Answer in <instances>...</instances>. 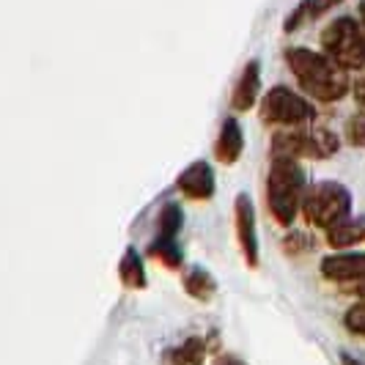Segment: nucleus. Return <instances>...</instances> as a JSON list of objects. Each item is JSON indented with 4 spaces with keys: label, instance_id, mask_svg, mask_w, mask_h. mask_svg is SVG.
Masks as SVG:
<instances>
[{
    "label": "nucleus",
    "instance_id": "obj_21",
    "mask_svg": "<svg viewBox=\"0 0 365 365\" xmlns=\"http://www.w3.org/2000/svg\"><path fill=\"white\" fill-rule=\"evenodd\" d=\"M292 247H305V250H313V242H311V237H305V234H294V237L286 239V250H292Z\"/></svg>",
    "mask_w": 365,
    "mask_h": 365
},
{
    "label": "nucleus",
    "instance_id": "obj_7",
    "mask_svg": "<svg viewBox=\"0 0 365 365\" xmlns=\"http://www.w3.org/2000/svg\"><path fill=\"white\" fill-rule=\"evenodd\" d=\"M234 220H237V242L242 258L250 269H256L261 261V250H258V231H256V209L247 192H239L234 201Z\"/></svg>",
    "mask_w": 365,
    "mask_h": 365
},
{
    "label": "nucleus",
    "instance_id": "obj_17",
    "mask_svg": "<svg viewBox=\"0 0 365 365\" xmlns=\"http://www.w3.org/2000/svg\"><path fill=\"white\" fill-rule=\"evenodd\" d=\"M148 256L157 258L160 264H165L168 269H179L182 267V247L176 239H168V237H157L151 245H148Z\"/></svg>",
    "mask_w": 365,
    "mask_h": 365
},
{
    "label": "nucleus",
    "instance_id": "obj_13",
    "mask_svg": "<svg viewBox=\"0 0 365 365\" xmlns=\"http://www.w3.org/2000/svg\"><path fill=\"white\" fill-rule=\"evenodd\" d=\"M365 242V217H344L327 228V245L332 250H349Z\"/></svg>",
    "mask_w": 365,
    "mask_h": 365
},
{
    "label": "nucleus",
    "instance_id": "obj_24",
    "mask_svg": "<svg viewBox=\"0 0 365 365\" xmlns=\"http://www.w3.org/2000/svg\"><path fill=\"white\" fill-rule=\"evenodd\" d=\"M215 365H245V363H242L239 357H217Z\"/></svg>",
    "mask_w": 365,
    "mask_h": 365
},
{
    "label": "nucleus",
    "instance_id": "obj_20",
    "mask_svg": "<svg viewBox=\"0 0 365 365\" xmlns=\"http://www.w3.org/2000/svg\"><path fill=\"white\" fill-rule=\"evenodd\" d=\"M344 324H346L349 332L354 335H365V299H360L357 305H351L344 316Z\"/></svg>",
    "mask_w": 365,
    "mask_h": 365
},
{
    "label": "nucleus",
    "instance_id": "obj_12",
    "mask_svg": "<svg viewBox=\"0 0 365 365\" xmlns=\"http://www.w3.org/2000/svg\"><path fill=\"white\" fill-rule=\"evenodd\" d=\"M258 91H261V69H258V61H250L245 66L242 77L237 80V88L231 96V108L245 113L258 102Z\"/></svg>",
    "mask_w": 365,
    "mask_h": 365
},
{
    "label": "nucleus",
    "instance_id": "obj_16",
    "mask_svg": "<svg viewBox=\"0 0 365 365\" xmlns=\"http://www.w3.org/2000/svg\"><path fill=\"white\" fill-rule=\"evenodd\" d=\"M344 0H302V6L289 14L286 19V31H294V28H299L302 22H311V19H319L324 17L327 11H332L335 6H341Z\"/></svg>",
    "mask_w": 365,
    "mask_h": 365
},
{
    "label": "nucleus",
    "instance_id": "obj_8",
    "mask_svg": "<svg viewBox=\"0 0 365 365\" xmlns=\"http://www.w3.org/2000/svg\"><path fill=\"white\" fill-rule=\"evenodd\" d=\"M176 187L190 201H209L215 195V170H212V165L206 160H198L190 168H184Z\"/></svg>",
    "mask_w": 365,
    "mask_h": 365
},
{
    "label": "nucleus",
    "instance_id": "obj_14",
    "mask_svg": "<svg viewBox=\"0 0 365 365\" xmlns=\"http://www.w3.org/2000/svg\"><path fill=\"white\" fill-rule=\"evenodd\" d=\"M184 292L190 294L192 299H198V302H212L215 294H217V280L203 267H190L184 272Z\"/></svg>",
    "mask_w": 365,
    "mask_h": 365
},
{
    "label": "nucleus",
    "instance_id": "obj_15",
    "mask_svg": "<svg viewBox=\"0 0 365 365\" xmlns=\"http://www.w3.org/2000/svg\"><path fill=\"white\" fill-rule=\"evenodd\" d=\"M118 277H121L124 289H132V292L146 289V267H143V258L135 247H127V253L118 264Z\"/></svg>",
    "mask_w": 365,
    "mask_h": 365
},
{
    "label": "nucleus",
    "instance_id": "obj_2",
    "mask_svg": "<svg viewBox=\"0 0 365 365\" xmlns=\"http://www.w3.org/2000/svg\"><path fill=\"white\" fill-rule=\"evenodd\" d=\"M305 192V173L292 157H272L267 176V206L283 228H292Z\"/></svg>",
    "mask_w": 365,
    "mask_h": 365
},
{
    "label": "nucleus",
    "instance_id": "obj_22",
    "mask_svg": "<svg viewBox=\"0 0 365 365\" xmlns=\"http://www.w3.org/2000/svg\"><path fill=\"white\" fill-rule=\"evenodd\" d=\"M344 292L351 294V297H357V299H365V277L354 280V283H346V286H344Z\"/></svg>",
    "mask_w": 365,
    "mask_h": 365
},
{
    "label": "nucleus",
    "instance_id": "obj_1",
    "mask_svg": "<svg viewBox=\"0 0 365 365\" xmlns=\"http://www.w3.org/2000/svg\"><path fill=\"white\" fill-rule=\"evenodd\" d=\"M286 61H289V69L297 77V83L319 102H338L346 96L349 86H351L346 69L332 63L327 55L294 47L286 53Z\"/></svg>",
    "mask_w": 365,
    "mask_h": 365
},
{
    "label": "nucleus",
    "instance_id": "obj_25",
    "mask_svg": "<svg viewBox=\"0 0 365 365\" xmlns=\"http://www.w3.org/2000/svg\"><path fill=\"white\" fill-rule=\"evenodd\" d=\"M341 363H344V365H363V363H357V360H354L349 351H341Z\"/></svg>",
    "mask_w": 365,
    "mask_h": 365
},
{
    "label": "nucleus",
    "instance_id": "obj_5",
    "mask_svg": "<svg viewBox=\"0 0 365 365\" xmlns=\"http://www.w3.org/2000/svg\"><path fill=\"white\" fill-rule=\"evenodd\" d=\"M322 44H324V55L332 63H338L341 69H363L365 55H363V31L351 17H341L329 22V28L322 34Z\"/></svg>",
    "mask_w": 365,
    "mask_h": 365
},
{
    "label": "nucleus",
    "instance_id": "obj_11",
    "mask_svg": "<svg viewBox=\"0 0 365 365\" xmlns=\"http://www.w3.org/2000/svg\"><path fill=\"white\" fill-rule=\"evenodd\" d=\"M245 151V135L237 118H225L220 127L217 143H215V157L222 165H234Z\"/></svg>",
    "mask_w": 365,
    "mask_h": 365
},
{
    "label": "nucleus",
    "instance_id": "obj_3",
    "mask_svg": "<svg viewBox=\"0 0 365 365\" xmlns=\"http://www.w3.org/2000/svg\"><path fill=\"white\" fill-rule=\"evenodd\" d=\"M299 212L305 215L308 225L327 231L329 225L351 215V192L341 182H319L302 192Z\"/></svg>",
    "mask_w": 365,
    "mask_h": 365
},
{
    "label": "nucleus",
    "instance_id": "obj_6",
    "mask_svg": "<svg viewBox=\"0 0 365 365\" xmlns=\"http://www.w3.org/2000/svg\"><path fill=\"white\" fill-rule=\"evenodd\" d=\"M261 118L264 124H274V127H305L316 118V110L308 99H302L292 88L274 86L261 99Z\"/></svg>",
    "mask_w": 365,
    "mask_h": 365
},
{
    "label": "nucleus",
    "instance_id": "obj_19",
    "mask_svg": "<svg viewBox=\"0 0 365 365\" xmlns=\"http://www.w3.org/2000/svg\"><path fill=\"white\" fill-rule=\"evenodd\" d=\"M346 140L354 148H365V113H354L346 121Z\"/></svg>",
    "mask_w": 365,
    "mask_h": 365
},
{
    "label": "nucleus",
    "instance_id": "obj_9",
    "mask_svg": "<svg viewBox=\"0 0 365 365\" xmlns=\"http://www.w3.org/2000/svg\"><path fill=\"white\" fill-rule=\"evenodd\" d=\"M322 274L338 286L354 283L365 277V253H332L322 261Z\"/></svg>",
    "mask_w": 365,
    "mask_h": 365
},
{
    "label": "nucleus",
    "instance_id": "obj_10",
    "mask_svg": "<svg viewBox=\"0 0 365 365\" xmlns=\"http://www.w3.org/2000/svg\"><path fill=\"white\" fill-rule=\"evenodd\" d=\"M215 346H217L215 335H192V338H187L176 349H170L165 357H168L170 365H203L206 357H209V351Z\"/></svg>",
    "mask_w": 365,
    "mask_h": 365
},
{
    "label": "nucleus",
    "instance_id": "obj_23",
    "mask_svg": "<svg viewBox=\"0 0 365 365\" xmlns=\"http://www.w3.org/2000/svg\"><path fill=\"white\" fill-rule=\"evenodd\" d=\"M351 91H354V99H357V105L365 110V74L360 80H354V86H349Z\"/></svg>",
    "mask_w": 365,
    "mask_h": 365
},
{
    "label": "nucleus",
    "instance_id": "obj_18",
    "mask_svg": "<svg viewBox=\"0 0 365 365\" xmlns=\"http://www.w3.org/2000/svg\"><path fill=\"white\" fill-rule=\"evenodd\" d=\"M184 225V212L179 203H165L160 217H157V237H168V239H176L179 231Z\"/></svg>",
    "mask_w": 365,
    "mask_h": 365
},
{
    "label": "nucleus",
    "instance_id": "obj_4",
    "mask_svg": "<svg viewBox=\"0 0 365 365\" xmlns=\"http://www.w3.org/2000/svg\"><path fill=\"white\" fill-rule=\"evenodd\" d=\"M341 140L327 127H286L272 138V157H311V160H327L338 154Z\"/></svg>",
    "mask_w": 365,
    "mask_h": 365
}]
</instances>
